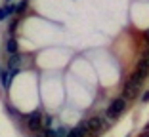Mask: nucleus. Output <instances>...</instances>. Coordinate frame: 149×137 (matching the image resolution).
<instances>
[{
    "mask_svg": "<svg viewBox=\"0 0 149 137\" xmlns=\"http://www.w3.org/2000/svg\"><path fill=\"white\" fill-rule=\"evenodd\" d=\"M124 109H126V99H124V97H117L115 101H111V105H109V107H107L105 116L113 120V118H117V116L123 114Z\"/></svg>",
    "mask_w": 149,
    "mask_h": 137,
    "instance_id": "obj_1",
    "label": "nucleus"
},
{
    "mask_svg": "<svg viewBox=\"0 0 149 137\" xmlns=\"http://www.w3.org/2000/svg\"><path fill=\"white\" fill-rule=\"evenodd\" d=\"M82 124L86 126L88 135H97V133L103 129V126H105V120L101 118V116H94V118H90V120H84Z\"/></svg>",
    "mask_w": 149,
    "mask_h": 137,
    "instance_id": "obj_2",
    "label": "nucleus"
},
{
    "mask_svg": "<svg viewBox=\"0 0 149 137\" xmlns=\"http://www.w3.org/2000/svg\"><path fill=\"white\" fill-rule=\"evenodd\" d=\"M42 118H44L42 111H36V112H33V114H29V116H27V126H29V129H33V131H40V129L44 128Z\"/></svg>",
    "mask_w": 149,
    "mask_h": 137,
    "instance_id": "obj_3",
    "label": "nucleus"
},
{
    "mask_svg": "<svg viewBox=\"0 0 149 137\" xmlns=\"http://www.w3.org/2000/svg\"><path fill=\"white\" fill-rule=\"evenodd\" d=\"M140 92V84L138 82H134V80H128L126 84H124V88H123V95L120 97H124V99H130V97H136V93Z\"/></svg>",
    "mask_w": 149,
    "mask_h": 137,
    "instance_id": "obj_4",
    "label": "nucleus"
},
{
    "mask_svg": "<svg viewBox=\"0 0 149 137\" xmlns=\"http://www.w3.org/2000/svg\"><path fill=\"white\" fill-rule=\"evenodd\" d=\"M6 50H8L10 55L17 53V40H15V38H10V40H8V44H6Z\"/></svg>",
    "mask_w": 149,
    "mask_h": 137,
    "instance_id": "obj_5",
    "label": "nucleus"
},
{
    "mask_svg": "<svg viewBox=\"0 0 149 137\" xmlns=\"http://www.w3.org/2000/svg\"><path fill=\"white\" fill-rule=\"evenodd\" d=\"M10 13H15V6H4V8H0V19H6Z\"/></svg>",
    "mask_w": 149,
    "mask_h": 137,
    "instance_id": "obj_6",
    "label": "nucleus"
},
{
    "mask_svg": "<svg viewBox=\"0 0 149 137\" xmlns=\"http://www.w3.org/2000/svg\"><path fill=\"white\" fill-rule=\"evenodd\" d=\"M19 63H21V57H19V53H13V55H10V69L17 67Z\"/></svg>",
    "mask_w": 149,
    "mask_h": 137,
    "instance_id": "obj_7",
    "label": "nucleus"
},
{
    "mask_svg": "<svg viewBox=\"0 0 149 137\" xmlns=\"http://www.w3.org/2000/svg\"><path fill=\"white\" fill-rule=\"evenodd\" d=\"M36 135L38 137H56V133L52 129H40V131H36Z\"/></svg>",
    "mask_w": 149,
    "mask_h": 137,
    "instance_id": "obj_8",
    "label": "nucleus"
},
{
    "mask_svg": "<svg viewBox=\"0 0 149 137\" xmlns=\"http://www.w3.org/2000/svg\"><path fill=\"white\" fill-rule=\"evenodd\" d=\"M25 6H27V0H23L21 4H19V6H17V8H15V12H17V13H21V12H23V10H25Z\"/></svg>",
    "mask_w": 149,
    "mask_h": 137,
    "instance_id": "obj_9",
    "label": "nucleus"
},
{
    "mask_svg": "<svg viewBox=\"0 0 149 137\" xmlns=\"http://www.w3.org/2000/svg\"><path fill=\"white\" fill-rule=\"evenodd\" d=\"M141 101H143V103H147V101H149V92H145V93H143V97H141Z\"/></svg>",
    "mask_w": 149,
    "mask_h": 137,
    "instance_id": "obj_10",
    "label": "nucleus"
},
{
    "mask_svg": "<svg viewBox=\"0 0 149 137\" xmlns=\"http://www.w3.org/2000/svg\"><path fill=\"white\" fill-rule=\"evenodd\" d=\"M143 38H145V42L149 44V31H145V32H143Z\"/></svg>",
    "mask_w": 149,
    "mask_h": 137,
    "instance_id": "obj_11",
    "label": "nucleus"
},
{
    "mask_svg": "<svg viewBox=\"0 0 149 137\" xmlns=\"http://www.w3.org/2000/svg\"><path fill=\"white\" fill-rule=\"evenodd\" d=\"M141 137H149V135H147V133H145V135H141Z\"/></svg>",
    "mask_w": 149,
    "mask_h": 137,
    "instance_id": "obj_12",
    "label": "nucleus"
},
{
    "mask_svg": "<svg viewBox=\"0 0 149 137\" xmlns=\"http://www.w3.org/2000/svg\"><path fill=\"white\" fill-rule=\"evenodd\" d=\"M6 2H12V0H6Z\"/></svg>",
    "mask_w": 149,
    "mask_h": 137,
    "instance_id": "obj_13",
    "label": "nucleus"
}]
</instances>
